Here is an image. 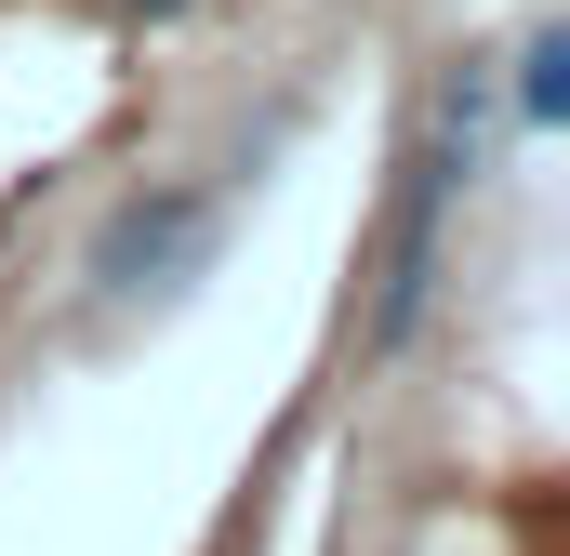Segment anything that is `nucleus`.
Returning a JSON list of instances; mask_svg holds the SVG:
<instances>
[{
  "label": "nucleus",
  "mask_w": 570,
  "mask_h": 556,
  "mask_svg": "<svg viewBox=\"0 0 570 556\" xmlns=\"http://www.w3.org/2000/svg\"><path fill=\"white\" fill-rule=\"evenodd\" d=\"M120 13H186V0H120Z\"/></svg>",
  "instance_id": "7ed1b4c3"
},
{
  "label": "nucleus",
  "mask_w": 570,
  "mask_h": 556,
  "mask_svg": "<svg viewBox=\"0 0 570 556\" xmlns=\"http://www.w3.org/2000/svg\"><path fill=\"white\" fill-rule=\"evenodd\" d=\"M186 239H199V199H159V212H120V226H107V278L134 291V278H146V266H173Z\"/></svg>",
  "instance_id": "f257e3e1"
},
{
  "label": "nucleus",
  "mask_w": 570,
  "mask_h": 556,
  "mask_svg": "<svg viewBox=\"0 0 570 556\" xmlns=\"http://www.w3.org/2000/svg\"><path fill=\"white\" fill-rule=\"evenodd\" d=\"M570 107V40H531V120H558Z\"/></svg>",
  "instance_id": "f03ea898"
}]
</instances>
